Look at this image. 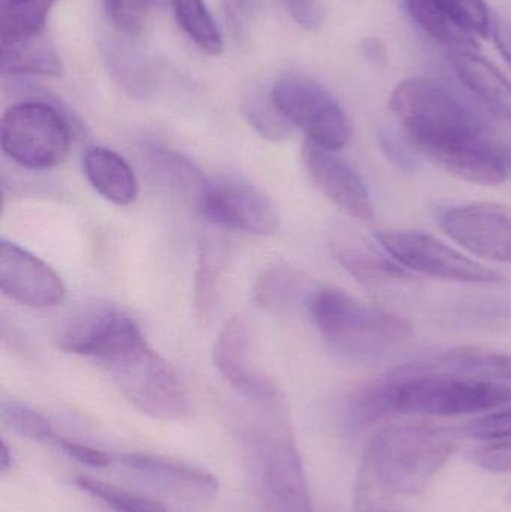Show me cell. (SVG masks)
<instances>
[{"label":"cell","mask_w":511,"mask_h":512,"mask_svg":"<svg viewBox=\"0 0 511 512\" xmlns=\"http://www.w3.org/2000/svg\"><path fill=\"white\" fill-rule=\"evenodd\" d=\"M243 114L249 125L263 138L270 141H281L290 137L293 126L285 119L273 102L272 96L267 99L251 98L243 105Z\"/></svg>","instance_id":"cell-31"},{"label":"cell","mask_w":511,"mask_h":512,"mask_svg":"<svg viewBox=\"0 0 511 512\" xmlns=\"http://www.w3.org/2000/svg\"><path fill=\"white\" fill-rule=\"evenodd\" d=\"M309 309L323 339L345 357H381L413 337V325L398 313L363 303L333 286L315 291Z\"/></svg>","instance_id":"cell-3"},{"label":"cell","mask_w":511,"mask_h":512,"mask_svg":"<svg viewBox=\"0 0 511 512\" xmlns=\"http://www.w3.org/2000/svg\"><path fill=\"white\" fill-rule=\"evenodd\" d=\"M303 162L312 182L327 200L357 221H374L371 192L362 176L347 161L332 150L306 141Z\"/></svg>","instance_id":"cell-15"},{"label":"cell","mask_w":511,"mask_h":512,"mask_svg":"<svg viewBox=\"0 0 511 512\" xmlns=\"http://www.w3.org/2000/svg\"><path fill=\"white\" fill-rule=\"evenodd\" d=\"M75 484L87 495L104 504L114 512H168L161 502L138 493L129 492L114 484L78 477Z\"/></svg>","instance_id":"cell-29"},{"label":"cell","mask_w":511,"mask_h":512,"mask_svg":"<svg viewBox=\"0 0 511 512\" xmlns=\"http://www.w3.org/2000/svg\"><path fill=\"white\" fill-rule=\"evenodd\" d=\"M270 96L291 126L308 137L306 141L332 152L350 143V117L323 84L303 75H287L273 84Z\"/></svg>","instance_id":"cell-6"},{"label":"cell","mask_w":511,"mask_h":512,"mask_svg":"<svg viewBox=\"0 0 511 512\" xmlns=\"http://www.w3.org/2000/svg\"><path fill=\"white\" fill-rule=\"evenodd\" d=\"M128 47L123 44L107 45L108 69L120 89L134 98H144L152 92L155 80L149 65L141 63V57Z\"/></svg>","instance_id":"cell-28"},{"label":"cell","mask_w":511,"mask_h":512,"mask_svg":"<svg viewBox=\"0 0 511 512\" xmlns=\"http://www.w3.org/2000/svg\"><path fill=\"white\" fill-rule=\"evenodd\" d=\"M0 415L6 426L30 441L56 444L59 439L50 421L29 406L18 402H2Z\"/></svg>","instance_id":"cell-30"},{"label":"cell","mask_w":511,"mask_h":512,"mask_svg":"<svg viewBox=\"0 0 511 512\" xmlns=\"http://www.w3.org/2000/svg\"><path fill=\"white\" fill-rule=\"evenodd\" d=\"M467 433L471 438L492 444V442L511 441V406L492 411L477 420L471 421L467 427Z\"/></svg>","instance_id":"cell-35"},{"label":"cell","mask_w":511,"mask_h":512,"mask_svg":"<svg viewBox=\"0 0 511 512\" xmlns=\"http://www.w3.org/2000/svg\"><path fill=\"white\" fill-rule=\"evenodd\" d=\"M261 448V486L269 511L314 512L302 456L287 424L269 427Z\"/></svg>","instance_id":"cell-10"},{"label":"cell","mask_w":511,"mask_h":512,"mask_svg":"<svg viewBox=\"0 0 511 512\" xmlns=\"http://www.w3.org/2000/svg\"><path fill=\"white\" fill-rule=\"evenodd\" d=\"M389 108L407 140L449 132L482 131V123L450 93L428 78L413 77L393 89Z\"/></svg>","instance_id":"cell-7"},{"label":"cell","mask_w":511,"mask_h":512,"mask_svg":"<svg viewBox=\"0 0 511 512\" xmlns=\"http://www.w3.org/2000/svg\"><path fill=\"white\" fill-rule=\"evenodd\" d=\"M225 5H227V15L230 17L231 23L237 29L242 30L246 18L254 8V0H225Z\"/></svg>","instance_id":"cell-40"},{"label":"cell","mask_w":511,"mask_h":512,"mask_svg":"<svg viewBox=\"0 0 511 512\" xmlns=\"http://www.w3.org/2000/svg\"><path fill=\"white\" fill-rule=\"evenodd\" d=\"M511 405V384L449 372L422 358L366 385L351 405L354 421L372 424L390 415L459 417Z\"/></svg>","instance_id":"cell-1"},{"label":"cell","mask_w":511,"mask_h":512,"mask_svg":"<svg viewBox=\"0 0 511 512\" xmlns=\"http://www.w3.org/2000/svg\"><path fill=\"white\" fill-rule=\"evenodd\" d=\"M59 0H2L0 32L2 42L42 35L48 15Z\"/></svg>","instance_id":"cell-26"},{"label":"cell","mask_w":511,"mask_h":512,"mask_svg":"<svg viewBox=\"0 0 511 512\" xmlns=\"http://www.w3.org/2000/svg\"><path fill=\"white\" fill-rule=\"evenodd\" d=\"M3 153L29 170H48L65 161L72 144L69 120L51 104L23 101L5 111L0 125Z\"/></svg>","instance_id":"cell-5"},{"label":"cell","mask_w":511,"mask_h":512,"mask_svg":"<svg viewBox=\"0 0 511 512\" xmlns=\"http://www.w3.org/2000/svg\"><path fill=\"white\" fill-rule=\"evenodd\" d=\"M459 433L432 423L392 424L372 436L360 471L396 496H416L458 450Z\"/></svg>","instance_id":"cell-2"},{"label":"cell","mask_w":511,"mask_h":512,"mask_svg":"<svg viewBox=\"0 0 511 512\" xmlns=\"http://www.w3.org/2000/svg\"><path fill=\"white\" fill-rule=\"evenodd\" d=\"M450 65L462 84L500 119L511 122V83L476 51H450Z\"/></svg>","instance_id":"cell-20"},{"label":"cell","mask_w":511,"mask_h":512,"mask_svg":"<svg viewBox=\"0 0 511 512\" xmlns=\"http://www.w3.org/2000/svg\"><path fill=\"white\" fill-rule=\"evenodd\" d=\"M332 246L333 254L342 267L372 291L390 294L396 289L408 288L416 280L392 256L386 258L359 240L338 237Z\"/></svg>","instance_id":"cell-19"},{"label":"cell","mask_w":511,"mask_h":512,"mask_svg":"<svg viewBox=\"0 0 511 512\" xmlns=\"http://www.w3.org/2000/svg\"><path fill=\"white\" fill-rule=\"evenodd\" d=\"M213 361L225 381L251 402H282L278 385L254 361L251 327L242 316H234L222 328Z\"/></svg>","instance_id":"cell-13"},{"label":"cell","mask_w":511,"mask_h":512,"mask_svg":"<svg viewBox=\"0 0 511 512\" xmlns=\"http://www.w3.org/2000/svg\"><path fill=\"white\" fill-rule=\"evenodd\" d=\"M198 212L221 230L270 236L279 228L278 210L273 201L257 186L234 177L210 182Z\"/></svg>","instance_id":"cell-11"},{"label":"cell","mask_w":511,"mask_h":512,"mask_svg":"<svg viewBox=\"0 0 511 512\" xmlns=\"http://www.w3.org/2000/svg\"><path fill=\"white\" fill-rule=\"evenodd\" d=\"M120 393L147 417L182 421L191 415V400L168 361L150 348L143 334L101 361Z\"/></svg>","instance_id":"cell-4"},{"label":"cell","mask_w":511,"mask_h":512,"mask_svg":"<svg viewBox=\"0 0 511 512\" xmlns=\"http://www.w3.org/2000/svg\"><path fill=\"white\" fill-rule=\"evenodd\" d=\"M375 237L380 248L410 273L473 285L503 282V276L498 271L468 258L431 234L414 230H389L380 231Z\"/></svg>","instance_id":"cell-8"},{"label":"cell","mask_w":511,"mask_h":512,"mask_svg":"<svg viewBox=\"0 0 511 512\" xmlns=\"http://www.w3.org/2000/svg\"><path fill=\"white\" fill-rule=\"evenodd\" d=\"M410 17L435 42L450 51H474L476 36L468 32L447 8L444 0H404Z\"/></svg>","instance_id":"cell-22"},{"label":"cell","mask_w":511,"mask_h":512,"mask_svg":"<svg viewBox=\"0 0 511 512\" xmlns=\"http://www.w3.org/2000/svg\"><path fill=\"white\" fill-rule=\"evenodd\" d=\"M453 17L476 38L492 35V15L486 0H444Z\"/></svg>","instance_id":"cell-34"},{"label":"cell","mask_w":511,"mask_h":512,"mask_svg":"<svg viewBox=\"0 0 511 512\" xmlns=\"http://www.w3.org/2000/svg\"><path fill=\"white\" fill-rule=\"evenodd\" d=\"M293 20L303 29L318 30L323 24V8L318 0H282Z\"/></svg>","instance_id":"cell-38"},{"label":"cell","mask_w":511,"mask_h":512,"mask_svg":"<svg viewBox=\"0 0 511 512\" xmlns=\"http://www.w3.org/2000/svg\"><path fill=\"white\" fill-rule=\"evenodd\" d=\"M56 445L66 456L71 457L81 465L90 466V468H107L111 465V457L104 451L98 450V448L63 438L57 439Z\"/></svg>","instance_id":"cell-37"},{"label":"cell","mask_w":511,"mask_h":512,"mask_svg":"<svg viewBox=\"0 0 511 512\" xmlns=\"http://www.w3.org/2000/svg\"><path fill=\"white\" fill-rule=\"evenodd\" d=\"M363 53L368 57L372 62H381V60H386L387 51L384 48V45L381 44L378 39L369 38L366 39L365 45L362 47Z\"/></svg>","instance_id":"cell-41"},{"label":"cell","mask_w":511,"mask_h":512,"mask_svg":"<svg viewBox=\"0 0 511 512\" xmlns=\"http://www.w3.org/2000/svg\"><path fill=\"white\" fill-rule=\"evenodd\" d=\"M504 159H506L507 165H509V170H511V147L510 149H506L503 152Z\"/></svg>","instance_id":"cell-43"},{"label":"cell","mask_w":511,"mask_h":512,"mask_svg":"<svg viewBox=\"0 0 511 512\" xmlns=\"http://www.w3.org/2000/svg\"><path fill=\"white\" fill-rule=\"evenodd\" d=\"M228 261V246L222 237L204 233L195 277V307L198 318H207L218 301L219 285Z\"/></svg>","instance_id":"cell-25"},{"label":"cell","mask_w":511,"mask_h":512,"mask_svg":"<svg viewBox=\"0 0 511 512\" xmlns=\"http://www.w3.org/2000/svg\"><path fill=\"white\" fill-rule=\"evenodd\" d=\"M153 0H102L108 20L125 35L138 36L146 26Z\"/></svg>","instance_id":"cell-33"},{"label":"cell","mask_w":511,"mask_h":512,"mask_svg":"<svg viewBox=\"0 0 511 512\" xmlns=\"http://www.w3.org/2000/svg\"><path fill=\"white\" fill-rule=\"evenodd\" d=\"M473 462L479 468L494 474L511 472V441L483 444L473 451Z\"/></svg>","instance_id":"cell-36"},{"label":"cell","mask_w":511,"mask_h":512,"mask_svg":"<svg viewBox=\"0 0 511 512\" xmlns=\"http://www.w3.org/2000/svg\"><path fill=\"white\" fill-rule=\"evenodd\" d=\"M2 71L12 75L62 77L59 53L47 33L2 42Z\"/></svg>","instance_id":"cell-23"},{"label":"cell","mask_w":511,"mask_h":512,"mask_svg":"<svg viewBox=\"0 0 511 512\" xmlns=\"http://www.w3.org/2000/svg\"><path fill=\"white\" fill-rule=\"evenodd\" d=\"M140 334V328L126 313L114 307H89L63 325L57 345L68 354L102 361Z\"/></svg>","instance_id":"cell-14"},{"label":"cell","mask_w":511,"mask_h":512,"mask_svg":"<svg viewBox=\"0 0 511 512\" xmlns=\"http://www.w3.org/2000/svg\"><path fill=\"white\" fill-rule=\"evenodd\" d=\"M141 159L150 177L161 188L183 203L200 209L209 191L210 182L191 159L155 141L143 144Z\"/></svg>","instance_id":"cell-18"},{"label":"cell","mask_w":511,"mask_h":512,"mask_svg":"<svg viewBox=\"0 0 511 512\" xmlns=\"http://www.w3.org/2000/svg\"><path fill=\"white\" fill-rule=\"evenodd\" d=\"M510 502H511V495H510Z\"/></svg>","instance_id":"cell-44"},{"label":"cell","mask_w":511,"mask_h":512,"mask_svg":"<svg viewBox=\"0 0 511 512\" xmlns=\"http://www.w3.org/2000/svg\"><path fill=\"white\" fill-rule=\"evenodd\" d=\"M0 289L32 309L56 307L66 295L62 279L50 265L6 240L0 243Z\"/></svg>","instance_id":"cell-16"},{"label":"cell","mask_w":511,"mask_h":512,"mask_svg":"<svg viewBox=\"0 0 511 512\" xmlns=\"http://www.w3.org/2000/svg\"><path fill=\"white\" fill-rule=\"evenodd\" d=\"M495 45L511 68V24L509 21H495L492 27Z\"/></svg>","instance_id":"cell-39"},{"label":"cell","mask_w":511,"mask_h":512,"mask_svg":"<svg viewBox=\"0 0 511 512\" xmlns=\"http://www.w3.org/2000/svg\"><path fill=\"white\" fill-rule=\"evenodd\" d=\"M177 23L189 39L209 56H219L224 41L204 0H171Z\"/></svg>","instance_id":"cell-27"},{"label":"cell","mask_w":511,"mask_h":512,"mask_svg":"<svg viewBox=\"0 0 511 512\" xmlns=\"http://www.w3.org/2000/svg\"><path fill=\"white\" fill-rule=\"evenodd\" d=\"M408 141L420 155L465 182L498 186L509 176L503 152L495 150L482 131L426 135Z\"/></svg>","instance_id":"cell-9"},{"label":"cell","mask_w":511,"mask_h":512,"mask_svg":"<svg viewBox=\"0 0 511 512\" xmlns=\"http://www.w3.org/2000/svg\"><path fill=\"white\" fill-rule=\"evenodd\" d=\"M398 498L359 469L354 486L353 512H404Z\"/></svg>","instance_id":"cell-32"},{"label":"cell","mask_w":511,"mask_h":512,"mask_svg":"<svg viewBox=\"0 0 511 512\" xmlns=\"http://www.w3.org/2000/svg\"><path fill=\"white\" fill-rule=\"evenodd\" d=\"M12 463H14V459H12L11 450L5 442H2V447H0V471H2V474L12 468Z\"/></svg>","instance_id":"cell-42"},{"label":"cell","mask_w":511,"mask_h":512,"mask_svg":"<svg viewBox=\"0 0 511 512\" xmlns=\"http://www.w3.org/2000/svg\"><path fill=\"white\" fill-rule=\"evenodd\" d=\"M87 182L104 200L129 206L138 195V182L128 162L107 147H89L83 156Z\"/></svg>","instance_id":"cell-21"},{"label":"cell","mask_w":511,"mask_h":512,"mask_svg":"<svg viewBox=\"0 0 511 512\" xmlns=\"http://www.w3.org/2000/svg\"><path fill=\"white\" fill-rule=\"evenodd\" d=\"M305 277L284 262L269 265L254 286V301L261 309L281 312L300 304L309 294Z\"/></svg>","instance_id":"cell-24"},{"label":"cell","mask_w":511,"mask_h":512,"mask_svg":"<svg viewBox=\"0 0 511 512\" xmlns=\"http://www.w3.org/2000/svg\"><path fill=\"white\" fill-rule=\"evenodd\" d=\"M119 462L147 483L179 498L210 501L218 496L219 481L206 469L146 453L123 454Z\"/></svg>","instance_id":"cell-17"},{"label":"cell","mask_w":511,"mask_h":512,"mask_svg":"<svg viewBox=\"0 0 511 512\" xmlns=\"http://www.w3.org/2000/svg\"><path fill=\"white\" fill-rule=\"evenodd\" d=\"M441 230L473 255L511 262V216L489 204H458L438 213Z\"/></svg>","instance_id":"cell-12"}]
</instances>
